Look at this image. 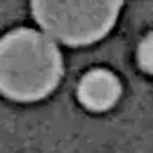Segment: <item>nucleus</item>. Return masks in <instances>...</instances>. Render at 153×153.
<instances>
[{
	"mask_svg": "<svg viewBox=\"0 0 153 153\" xmlns=\"http://www.w3.org/2000/svg\"><path fill=\"white\" fill-rule=\"evenodd\" d=\"M123 0H30L39 27L70 46L105 38L119 16Z\"/></svg>",
	"mask_w": 153,
	"mask_h": 153,
	"instance_id": "nucleus-2",
	"label": "nucleus"
},
{
	"mask_svg": "<svg viewBox=\"0 0 153 153\" xmlns=\"http://www.w3.org/2000/svg\"><path fill=\"white\" fill-rule=\"evenodd\" d=\"M121 96V84L109 70H93L78 84V100L91 111H107Z\"/></svg>",
	"mask_w": 153,
	"mask_h": 153,
	"instance_id": "nucleus-3",
	"label": "nucleus"
},
{
	"mask_svg": "<svg viewBox=\"0 0 153 153\" xmlns=\"http://www.w3.org/2000/svg\"><path fill=\"white\" fill-rule=\"evenodd\" d=\"M62 78L57 45L34 29H16L0 39V93L14 102L48 96Z\"/></svg>",
	"mask_w": 153,
	"mask_h": 153,
	"instance_id": "nucleus-1",
	"label": "nucleus"
},
{
	"mask_svg": "<svg viewBox=\"0 0 153 153\" xmlns=\"http://www.w3.org/2000/svg\"><path fill=\"white\" fill-rule=\"evenodd\" d=\"M137 61L146 73L153 75V32L141 41L137 50Z\"/></svg>",
	"mask_w": 153,
	"mask_h": 153,
	"instance_id": "nucleus-4",
	"label": "nucleus"
}]
</instances>
